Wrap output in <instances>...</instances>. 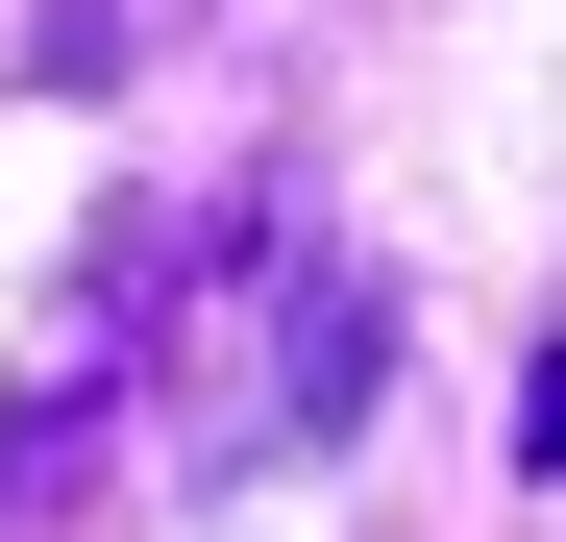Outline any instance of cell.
I'll list each match as a JSON object with an SVG mask.
<instances>
[{
  "label": "cell",
  "mask_w": 566,
  "mask_h": 542,
  "mask_svg": "<svg viewBox=\"0 0 566 542\" xmlns=\"http://www.w3.org/2000/svg\"><path fill=\"white\" fill-rule=\"evenodd\" d=\"M148 247H172V345H124V371H148L172 493H271L395 395V271H345L321 222H148Z\"/></svg>",
  "instance_id": "1"
},
{
  "label": "cell",
  "mask_w": 566,
  "mask_h": 542,
  "mask_svg": "<svg viewBox=\"0 0 566 542\" xmlns=\"http://www.w3.org/2000/svg\"><path fill=\"white\" fill-rule=\"evenodd\" d=\"M517 444H542V469H566V345H542V371H517Z\"/></svg>",
  "instance_id": "2"
}]
</instances>
